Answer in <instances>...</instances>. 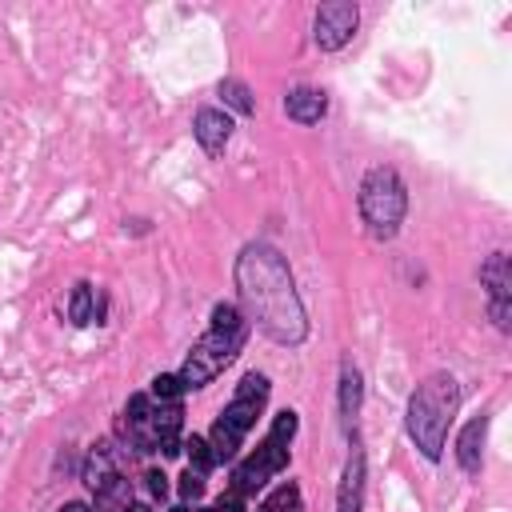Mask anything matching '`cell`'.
<instances>
[{"label": "cell", "instance_id": "cell-1", "mask_svg": "<svg viewBox=\"0 0 512 512\" xmlns=\"http://www.w3.org/2000/svg\"><path fill=\"white\" fill-rule=\"evenodd\" d=\"M236 292L248 312V320L272 340V344H304L308 316L300 304V292L292 284V268L280 248L268 240H252L236 256Z\"/></svg>", "mask_w": 512, "mask_h": 512}, {"label": "cell", "instance_id": "cell-2", "mask_svg": "<svg viewBox=\"0 0 512 512\" xmlns=\"http://www.w3.org/2000/svg\"><path fill=\"white\" fill-rule=\"evenodd\" d=\"M460 408V384L452 372H432L416 384V392L408 396V436L420 448L424 460H440L444 456V440H448V424Z\"/></svg>", "mask_w": 512, "mask_h": 512}, {"label": "cell", "instance_id": "cell-3", "mask_svg": "<svg viewBox=\"0 0 512 512\" xmlns=\"http://www.w3.org/2000/svg\"><path fill=\"white\" fill-rule=\"evenodd\" d=\"M244 340H248V320L240 316V308L236 304H216L212 308V328L192 344L184 368L176 372L180 384H184V392H196V388L212 384L240 356Z\"/></svg>", "mask_w": 512, "mask_h": 512}, {"label": "cell", "instance_id": "cell-4", "mask_svg": "<svg viewBox=\"0 0 512 512\" xmlns=\"http://www.w3.org/2000/svg\"><path fill=\"white\" fill-rule=\"evenodd\" d=\"M268 392H272V384H268V376H260V372H248V376L236 384L232 400L224 404V412L216 416V424H212V432H208V448H212L216 464H232V460H236L244 436L256 428V416H260L264 404H268Z\"/></svg>", "mask_w": 512, "mask_h": 512}, {"label": "cell", "instance_id": "cell-5", "mask_svg": "<svg viewBox=\"0 0 512 512\" xmlns=\"http://www.w3.org/2000/svg\"><path fill=\"white\" fill-rule=\"evenodd\" d=\"M360 220L376 240H392L408 216V188L392 164H376L360 180Z\"/></svg>", "mask_w": 512, "mask_h": 512}, {"label": "cell", "instance_id": "cell-6", "mask_svg": "<svg viewBox=\"0 0 512 512\" xmlns=\"http://www.w3.org/2000/svg\"><path fill=\"white\" fill-rule=\"evenodd\" d=\"M296 428H300V420H296L292 408L276 412V420H272L268 436L256 444V452H252L244 464H236V472H232V492H240V496L248 500V496H256L272 476H280V472L288 468V444H292Z\"/></svg>", "mask_w": 512, "mask_h": 512}, {"label": "cell", "instance_id": "cell-7", "mask_svg": "<svg viewBox=\"0 0 512 512\" xmlns=\"http://www.w3.org/2000/svg\"><path fill=\"white\" fill-rule=\"evenodd\" d=\"M356 24H360V8L352 0H328V4L316 8L312 40H316L320 52H340L356 36Z\"/></svg>", "mask_w": 512, "mask_h": 512}, {"label": "cell", "instance_id": "cell-8", "mask_svg": "<svg viewBox=\"0 0 512 512\" xmlns=\"http://www.w3.org/2000/svg\"><path fill=\"white\" fill-rule=\"evenodd\" d=\"M480 284L488 292V316L500 332L512 328V260L508 252H492L480 264Z\"/></svg>", "mask_w": 512, "mask_h": 512}, {"label": "cell", "instance_id": "cell-9", "mask_svg": "<svg viewBox=\"0 0 512 512\" xmlns=\"http://www.w3.org/2000/svg\"><path fill=\"white\" fill-rule=\"evenodd\" d=\"M120 436H124V444H128L132 452H140V456L156 452V428H152V396H148V392H136V396H128V404H124V416H120Z\"/></svg>", "mask_w": 512, "mask_h": 512}, {"label": "cell", "instance_id": "cell-10", "mask_svg": "<svg viewBox=\"0 0 512 512\" xmlns=\"http://www.w3.org/2000/svg\"><path fill=\"white\" fill-rule=\"evenodd\" d=\"M368 476V456L360 448V440H352V452H348V464H344V476H340V492H336V512H360L364 508V480Z\"/></svg>", "mask_w": 512, "mask_h": 512}, {"label": "cell", "instance_id": "cell-11", "mask_svg": "<svg viewBox=\"0 0 512 512\" xmlns=\"http://www.w3.org/2000/svg\"><path fill=\"white\" fill-rule=\"evenodd\" d=\"M232 116L224 112V108H200L196 116H192V136L200 140V148L208 152V156H220L224 148H228V140H232Z\"/></svg>", "mask_w": 512, "mask_h": 512}, {"label": "cell", "instance_id": "cell-12", "mask_svg": "<svg viewBox=\"0 0 512 512\" xmlns=\"http://www.w3.org/2000/svg\"><path fill=\"white\" fill-rule=\"evenodd\" d=\"M484 436H488V416H472L464 424V432L456 436V464L468 472V476H480L484 468Z\"/></svg>", "mask_w": 512, "mask_h": 512}, {"label": "cell", "instance_id": "cell-13", "mask_svg": "<svg viewBox=\"0 0 512 512\" xmlns=\"http://www.w3.org/2000/svg\"><path fill=\"white\" fill-rule=\"evenodd\" d=\"M284 112H288V120H296V124H320L324 112H328V96H324L320 88L300 84V88H292V92L284 96Z\"/></svg>", "mask_w": 512, "mask_h": 512}, {"label": "cell", "instance_id": "cell-14", "mask_svg": "<svg viewBox=\"0 0 512 512\" xmlns=\"http://www.w3.org/2000/svg\"><path fill=\"white\" fill-rule=\"evenodd\" d=\"M360 400H364V380H360V368L344 360V364H340V420H344L348 428L356 424Z\"/></svg>", "mask_w": 512, "mask_h": 512}, {"label": "cell", "instance_id": "cell-15", "mask_svg": "<svg viewBox=\"0 0 512 512\" xmlns=\"http://www.w3.org/2000/svg\"><path fill=\"white\" fill-rule=\"evenodd\" d=\"M116 472H120V468H116L112 444H104V440H100V444H92V448H88V456H84V472H80V476H84V484L96 492V488H100V484H108Z\"/></svg>", "mask_w": 512, "mask_h": 512}, {"label": "cell", "instance_id": "cell-16", "mask_svg": "<svg viewBox=\"0 0 512 512\" xmlns=\"http://www.w3.org/2000/svg\"><path fill=\"white\" fill-rule=\"evenodd\" d=\"M92 496H96V504H92L96 512H128V508L136 504V500H132V480H128L124 472H116V476H112L108 484H100Z\"/></svg>", "mask_w": 512, "mask_h": 512}, {"label": "cell", "instance_id": "cell-17", "mask_svg": "<svg viewBox=\"0 0 512 512\" xmlns=\"http://www.w3.org/2000/svg\"><path fill=\"white\" fill-rule=\"evenodd\" d=\"M100 316H104L100 292H96L88 280H80V284L72 288V300H68V320H72V324H92V320H100Z\"/></svg>", "mask_w": 512, "mask_h": 512}, {"label": "cell", "instance_id": "cell-18", "mask_svg": "<svg viewBox=\"0 0 512 512\" xmlns=\"http://www.w3.org/2000/svg\"><path fill=\"white\" fill-rule=\"evenodd\" d=\"M260 512H304V500H300V488L292 480H284L280 488H272L260 504Z\"/></svg>", "mask_w": 512, "mask_h": 512}, {"label": "cell", "instance_id": "cell-19", "mask_svg": "<svg viewBox=\"0 0 512 512\" xmlns=\"http://www.w3.org/2000/svg\"><path fill=\"white\" fill-rule=\"evenodd\" d=\"M220 96H224V104L228 108H236L240 116H252L256 112V100H252V92H248V84L244 80H220Z\"/></svg>", "mask_w": 512, "mask_h": 512}, {"label": "cell", "instance_id": "cell-20", "mask_svg": "<svg viewBox=\"0 0 512 512\" xmlns=\"http://www.w3.org/2000/svg\"><path fill=\"white\" fill-rule=\"evenodd\" d=\"M184 452H188V468H192V472L208 476V472L216 468V456H212V448H208L204 436H188V440H184Z\"/></svg>", "mask_w": 512, "mask_h": 512}, {"label": "cell", "instance_id": "cell-21", "mask_svg": "<svg viewBox=\"0 0 512 512\" xmlns=\"http://www.w3.org/2000/svg\"><path fill=\"white\" fill-rule=\"evenodd\" d=\"M152 400H180L184 396V384H180V376L176 372H160L156 380H152V392H148Z\"/></svg>", "mask_w": 512, "mask_h": 512}, {"label": "cell", "instance_id": "cell-22", "mask_svg": "<svg viewBox=\"0 0 512 512\" xmlns=\"http://www.w3.org/2000/svg\"><path fill=\"white\" fill-rule=\"evenodd\" d=\"M180 496H184V504H196V500L204 496V476L188 468V472L180 476Z\"/></svg>", "mask_w": 512, "mask_h": 512}, {"label": "cell", "instance_id": "cell-23", "mask_svg": "<svg viewBox=\"0 0 512 512\" xmlns=\"http://www.w3.org/2000/svg\"><path fill=\"white\" fill-rule=\"evenodd\" d=\"M244 504H248V500H244L240 492H232V488H228V492L216 500V508H212V512H244Z\"/></svg>", "mask_w": 512, "mask_h": 512}, {"label": "cell", "instance_id": "cell-24", "mask_svg": "<svg viewBox=\"0 0 512 512\" xmlns=\"http://www.w3.org/2000/svg\"><path fill=\"white\" fill-rule=\"evenodd\" d=\"M144 480H148V492H152L156 500H164V496H168V476H164V472H156V468H152V472H144Z\"/></svg>", "mask_w": 512, "mask_h": 512}, {"label": "cell", "instance_id": "cell-25", "mask_svg": "<svg viewBox=\"0 0 512 512\" xmlns=\"http://www.w3.org/2000/svg\"><path fill=\"white\" fill-rule=\"evenodd\" d=\"M56 512H96L92 504H84V500H68V504H60Z\"/></svg>", "mask_w": 512, "mask_h": 512}, {"label": "cell", "instance_id": "cell-26", "mask_svg": "<svg viewBox=\"0 0 512 512\" xmlns=\"http://www.w3.org/2000/svg\"><path fill=\"white\" fill-rule=\"evenodd\" d=\"M128 512H152V504H132Z\"/></svg>", "mask_w": 512, "mask_h": 512}, {"label": "cell", "instance_id": "cell-27", "mask_svg": "<svg viewBox=\"0 0 512 512\" xmlns=\"http://www.w3.org/2000/svg\"><path fill=\"white\" fill-rule=\"evenodd\" d=\"M208 512H212V508H208Z\"/></svg>", "mask_w": 512, "mask_h": 512}]
</instances>
